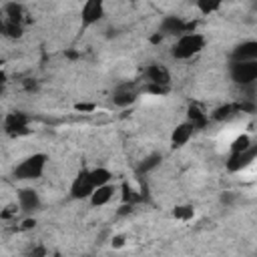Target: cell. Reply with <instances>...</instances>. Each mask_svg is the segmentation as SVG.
<instances>
[{
    "mask_svg": "<svg viewBox=\"0 0 257 257\" xmlns=\"http://www.w3.org/2000/svg\"><path fill=\"white\" fill-rule=\"evenodd\" d=\"M110 243H112L114 247H122V237H120V235H118V237H112Z\"/></svg>",
    "mask_w": 257,
    "mask_h": 257,
    "instance_id": "484cf974",
    "label": "cell"
},
{
    "mask_svg": "<svg viewBox=\"0 0 257 257\" xmlns=\"http://www.w3.org/2000/svg\"><path fill=\"white\" fill-rule=\"evenodd\" d=\"M28 114L22 112V110H14V112H8L6 118H4V131L8 135H22L28 131Z\"/></svg>",
    "mask_w": 257,
    "mask_h": 257,
    "instance_id": "8fae6325",
    "label": "cell"
},
{
    "mask_svg": "<svg viewBox=\"0 0 257 257\" xmlns=\"http://www.w3.org/2000/svg\"><path fill=\"white\" fill-rule=\"evenodd\" d=\"M2 34L8 36V38H22L24 28H22L20 22H8V20H4V30H2Z\"/></svg>",
    "mask_w": 257,
    "mask_h": 257,
    "instance_id": "ffe728a7",
    "label": "cell"
},
{
    "mask_svg": "<svg viewBox=\"0 0 257 257\" xmlns=\"http://www.w3.org/2000/svg\"><path fill=\"white\" fill-rule=\"evenodd\" d=\"M2 30H4V16H2V10H0V34H2Z\"/></svg>",
    "mask_w": 257,
    "mask_h": 257,
    "instance_id": "f1b7e54d",
    "label": "cell"
},
{
    "mask_svg": "<svg viewBox=\"0 0 257 257\" xmlns=\"http://www.w3.org/2000/svg\"><path fill=\"white\" fill-rule=\"evenodd\" d=\"M191 24H187L183 18L179 16H165L161 20V26H159V34H167V36H181L185 32H191Z\"/></svg>",
    "mask_w": 257,
    "mask_h": 257,
    "instance_id": "30bf717a",
    "label": "cell"
},
{
    "mask_svg": "<svg viewBox=\"0 0 257 257\" xmlns=\"http://www.w3.org/2000/svg\"><path fill=\"white\" fill-rule=\"evenodd\" d=\"M233 110H237L235 106H221V108H217L215 110V114H213V118H217V120H223V118H229L231 114H233Z\"/></svg>",
    "mask_w": 257,
    "mask_h": 257,
    "instance_id": "cb8c5ba5",
    "label": "cell"
},
{
    "mask_svg": "<svg viewBox=\"0 0 257 257\" xmlns=\"http://www.w3.org/2000/svg\"><path fill=\"white\" fill-rule=\"evenodd\" d=\"M76 108H78V110H92L94 106H92V104H76Z\"/></svg>",
    "mask_w": 257,
    "mask_h": 257,
    "instance_id": "4316f807",
    "label": "cell"
},
{
    "mask_svg": "<svg viewBox=\"0 0 257 257\" xmlns=\"http://www.w3.org/2000/svg\"><path fill=\"white\" fill-rule=\"evenodd\" d=\"M88 175H90V181H92L94 187H100V185L112 181V173H110L106 167H94V169H88Z\"/></svg>",
    "mask_w": 257,
    "mask_h": 257,
    "instance_id": "2e32d148",
    "label": "cell"
},
{
    "mask_svg": "<svg viewBox=\"0 0 257 257\" xmlns=\"http://www.w3.org/2000/svg\"><path fill=\"white\" fill-rule=\"evenodd\" d=\"M40 203H42V201H40V195H38L36 189H32V187H22V189H18V207H20L22 213L32 215L34 211L40 209Z\"/></svg>",
    "mask_w": 257,
    "mask_h": 257,
    "instance_id": "ba28073f",
    "label": "cell"
},
{
    "mask_svg": "<svg viewBox=\"0 0 257 257\" xmlns=\"http://www.w3.org/2000/svg\"><path fill=\"white\" fill-rule=\"evenodd\" d=\"M110 98H112V104L114 106L126 108V106H131V104L137 102V98H139V86L133 84V82H122V84H118L112 90V96Z\"/></svg>",
    "mask_w": 257,
    "mask_h": 257,
    "instance_id": "52a82bcc",
    "label": "cell"
},
{
    "mask_svg": "<svg viewBox=\"0 0 257 257\" xmlns=\"http://www.w3.org/2000/svg\"><path fill=\"white\" fill-rule=\"evenodd\" d=\"M104 16V0H84L80 8V28L86 30L100 22Z\"/></svg>",
    "mask_w": 257,
    "mask_h": 257,
    "instance_id": "5b68a950",
    "label": "cell"
},
{
    "mask_svg": "<svg viewBox=\"0 0 257 257\" xmlns=\"http://www.w3.org/2000/svg\"><path fill=\"white\" fill-rule=\"evenodd\" d=\"M139 199H141V197H139V195H135V189H133L131 185H126V183H124V185H122V201H124V203H128V205H133V203H135V201H139Z\"/></svg>",
    "mask_w": 257,
    "mask_h": 257,
    "instance_id": "603a6c76",
    "label": "cell"
},
{
    "mask_svg": "<svg viewBox=\"0 0 257 257\" xmlns=\"http://www.w3.org/2000/svg\"><path fill=\"white\" fill-rule=\"evenodd\" d=\"M173 217H175V219H181V221H189V219L195 217V211H193V207H189V205H179V207H175Z\"/></svg>",
    "mask_w": 257,
    "mask_h": 257,
    "instance_id": "44dd1931",
    "label": "cell"
},
{
    "mask_svg": "<svg viewBox=\"0 0 257 257\" xmlns=\"http://www.w3.org/2000/svg\"><path fill=\"white\" fill-rule=\"evenodd\" d=\"M189 122H193L195 128H201L205 122H207V114L201 110L199 104H189Z\"/></svg>",
    "mask_w": 257,
    "mask_h": 257,
    "instance_id": "ac0fdd59",
    "label": "cell"
},
{
    "mask_svg": "<svg viewBox=\"0 0 257 257\" xmlns=\"http://www.w3.org/2000/svg\"><path fill=\"white\" fill-rule=\"evenodd\" d=\"M255 157H257V145H251L243 151H231L225 161V169L229 173H241L255 161Z\"/></svg>",
    "mask_w": 257,
    "mask_h": 257,
    "instance_id": "277c9868",
    "label": "cell"
},
{
    "mask_svg": "<svg viewBox=\"0 0 257 257\" xmlns=\"http://www.w3.org/2000/svg\"><path fill=\"white\" fill-rule=\"evenodd\" d=\"M2 16H4V20H8V22H20V24H22V6L16 4V2H10V4L4 6Z\"/></svg>",
    "mask_w": 257,
    "mask_h": 257,
    "instance_id": "e0dca14e",
    "label": "cell"
},
{
    "mask_svg": "<svg viewBox=\"0 0 257 257\" xmlns=\"http://www.w3.org/2000/svg\"><path fill=\"white\" fill-rule=\"evenodd\" d=\"M195 131H197V128H195L193 122H189V120L177 124V126L173 128V133H171V147H173V149L185 147V145L191 141V137L195 135Z\"/></svg>",
    "mask_w": 257,
    "mask_h": 257,
    "instance_id": "7c38bea8",
    "label": "cell"
},
{
    "mask_svg": "<svg viewBox=\"0 0 257 257\" xmlns=\"http://www.w3.org/2000/svg\"><path fill=\"white\" fill-rule=\"evenodd\" d=\"M231 60H257V40H243L233 46Z\"/></svg>",
    "mask_w": 257,
    "mask_h": 257,
    "instance_id": "5bb4252c",
    "label": "cell"
},
{
    "mask_svg": "<svg viewBox=\"0 0 257 257\" xmlns=\"http://www.w3.org/2000/svg\"><path fill=\"white\" fill-rule=\"evenodd\" d=\"M163 163V155L161 153H151V155H147L139 165H137V175H149L151 171H155L159 165Z\"/></svg>",
    "mask_w": 257,
    "mask_h": 257,
    "instance_id": "9a60e30c",
    "label": "cell"
},
{
    "mask_svg": "<svg viewBox=\"0 0 257 257\" xmlns=\"http://www.w3.org/2000/svg\"><path fill=\"white\" fill-rule=\"evenodd\" d=\"M223 2H225V0H195L197 10H199L201 14H213V12H217V10L223 6Z\"/></svg>",
    "mask_w": 257,
    "mask_h": 257,
    "instance_id": "d6986e66",
    "label": "cell"
},
{
    "mask_svg": "<svg viewBox=\"0 0 257 257\" xmlns=\"http://www.w3.org/2000/svg\"><path fill=\"white\" fill-rule=\"evenodd\" d=\"M145 78H147V84H153V86H165L169 88L171 86V72L167 66L163 64H149L145 68Z\"/></svg>",
    "mask_w": 257,
    "mask_h": 257,
    "instance_id": "9c48e42d",
    "label": "cell"
},
{
    "mask_svg": "<svg viewBox=\"0 0 257 257\" xmlns=\"http://www.w3.org/2000/svg\"><path fill=\"white\" fill-rule=\"evenodd\" d=\"M48 163V155L46 153H32L28 157H24L14 169H12V177L18 181H36L42 177L44 169Z\"/></svg>",
    "mask_w": 257,
    "mask_h": 257,
    "instance_id": "7a4b0ae2",
    "label": "cell"
},
{
    "mask_svg": "<svg viewBox=\"0 0 257 257\" xmlns=\"http://www.w3.org/2000/svg\"><path fill=\"white\" fill-rule=\"evenodd\" d=\"M116 191H118L116 185H112V183H104V185H100V187H94V191L90 193L88 201H90L92 207H104L106 203L112 201V197L116 195Z\"/></svg>",
    "mask_w": 257,
    "mask_h": 257,
    "instance_id": "4fadbf2b",
    "label": "cell"
},
{
    "mask_svg": "<svg viewBox=\"0 0 257 257\" xmlns=\"http://www.w3.org/2000/svg\"><path fill=\"white\" fill-rule=\"evenodd\" d=\"M229 76L239 86H251L257 80V60H231Z\"/></svg>",
    "mask_w": 257,
    "mask_h": 257,
    "instance_id": "3957f363",
    "label": "cell"
},
{
    "mask_svg": "<svg viewBox=\"0 0 257 257\" xmlns=\"http://www.w3.org/2000/svg\"><path fill=\"white\" fill-rule=\"evenodd\" d=\"M205 44H207V40L201 32H195V30L185 32V34L177 36V40L171 48V56L175 60H189V58L197 56L205 48Z\"/></svg>",
    "mask_w": 257,
    "mask_h": 257,
    "instance_id": "6da1fadb",
    "label": "cell"
},
{
    "mask_svg": "<svg viewBox=\"0 0 257 257\" xmlns=\"http://www.w3.org/2000/svg\"><path fill=\"white\" fill-rule=\"evenodd\" d=\"M0 86H6V74H4V70H0Z\"/></svg>",
    "mask_w": 257,
    "mask_h": 257,
    "instance_id": "83f0119b",
    "label": "cell"
},
{
    "mask_svg": "<svg viewBox=\"0 0 257 257\" xmlns=\"http://www.w3.org/2000/svg\"><path fill=\"white\" fill-rule=\"evenodd\" d=\"M92 191H94V185H92V181H90L88 169L78 171V175L72 179L70 189H68L70 199H74V201H84V199H88V197H90V193H92Z\"/></svg>",
    "mask_w": 257,
    "mask_h": 257,
    "instance_id": "8992f818",
    "label": "cell"
},
{
    "mask_svg": "<svg viewBox=\"0 0 257 257\" xmlns=\"http://www.w3.org/2000/svg\"><path fill=\"white\" fill-rule=\"evenodd\" d=\"M251 145H253V141H251L249 135H239V137L231 143V151H243V149H247V147H251Z\"/></svg>",
    "mask_w": 257,
    "mask_h": 257,
    "instance_id": "7402d4cb",
    "label": "cell"
},
{
    "mask_svg": "<svg viewBox=\"0 0 257 257\" xmlns=\"http://www.w3.org/2000/svg\"><path fill=\"white\" fill-rule=\"evenodd\" d=\"M233 199H235V197H233V193H231V191H227V193H223V195H221V203H223V205H231V203H233Z\"/></svg>",
    "mask_w": 257,
    "mask_h": 257,
    "instance_id": "d4e9b609",
    "label": "cell"
},
{
    "mask_svg": "<svg viewBox=\"0 0 257 257\" xmlns=\"http://www.w3.org/2000/svg\"><path fill=\"white\" fill-rule=\"evenodd\" d=\"M4 88H6V86H0V98H2V94H4Z\"/></svg>",
    "mask_w": 257,
    "mask_h": 257,
    "instance_id": "f546056e",
    "label": "cell"
}]
</instances>
